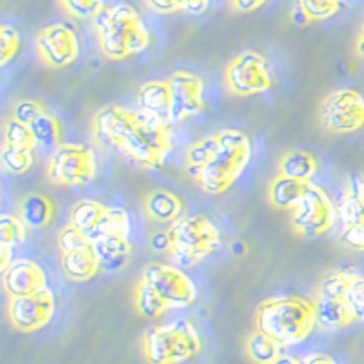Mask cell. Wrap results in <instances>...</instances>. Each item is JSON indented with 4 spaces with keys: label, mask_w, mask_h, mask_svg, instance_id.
<instances>
[{
    "label": "cell",
    "mask_w": 364,
    "mask_h": 364,
    "mask_svg": "<svg viewBox=\"0 0 364 364\" xmlns=\"http://www.w3.org/2000/svg\"><path fill=\"white\" fill-rule=\"evenodd\" d=\"M344 299L350 304L355 321H364V275L357 273L353 281L348 286Z\"/></svg>",
    "instance_id": "cell-36"
},
{
    "label": "cell",
    "mask_w": 364,
    "mask_h": 364,
    "mask_svg": "<svg viewBox=\"0 0 364 364\" xmlns=\"http://www.w3.org/2000/svg\"><path fill=\"white\" fill-rule=\"evenodd\" d=\"M4 144L26 149L37 148V141H35L31 129L15 117H9L4 122Z\"/></svg>",
    "instance_id": "cell-32"
},
{
    "label": "cell",
    "mask_w": 364,
    "mask_h": 364,
    "mask_svg": "<svg viewBox=\"0 0 364 364\" xmlns=\"http://www.w3.org/2000/svg\"><path fill=\"white\" fill-rule=\"evenodd\" d=\"M35 149L15 148V146H2V154H0V162L4 171L11 175H24L28 173L35 164Z\"/></svg>",
    "instance_id": "cell-30"
},
{
    "label": "cell",
    "mask_w": 364,
    "mask_h": 364,
    "mask_svg": "<svg viewBox=\"0 0 364 364\" xmlns=\"http://www.w3.org/2000/svg\"><path fill=\"white\" fill-rule=\"evenodd\" d=\"M343 228L355 226L364 219V178H355L337 204Z\"/></svg>",
    "instance_id": "cell-27"
},
{
    "label": "cell",
    "mask_w": 364,
    "mask_h": 364,
    "mask_svg": "<svg viewBox=\"0 0 364 364\" xmlns=\"http://www.w3.org/2000/svg\"><path fill=\"white\" fill-rule=\"evenodd\" d=\"M343 6V0H297V8L308 22L328 21L337 15Z\"/></svg>",
    "instance_id": "cell-31"
},
{
    "label": "cell",
    "mask_w": 364,
    "mask_h": 364,
    "mask_svg": "<svg viewBox=\"0 0 364 364\" xmlns=\"http://www.w3.org/2000/svg\"><path fill=\"white\" fill-rule=\"evenodd\" d=\"M141 279L154 288L155 294L164 301L168 310L191 306L197 297L193 281L177 264L149 262L142 272Z\"/></svg>",
    "instance_id": "cell-12"
},
{
    "label": "cell",
    "mask_w": 364,
    "mask_h": 364,
    "mask_svg": "<svg viewBox=\"0 0 364 364\" xmlns=\"http://www.w3.org/2000/svg\"><path fill=\"white\" fill-rule=\"evenodd\" d=\"M106 210V204L95 199H80L73 204L70 213V224L79 228L84 235H90V232L95 228L97 220L100 219L102 211Z\"/></svg>",
    "instance_id": "cell-28"
},
{
    "label": "cell",
    "mask_w": 364,
    "mask_h": 364,
    "mask_svg": "<svg viewBox=\"0 0 364 364\" xmlns=\"http://www.w3.org/2000/svg\"><path fill=\"white\" fill-rule=\"evenodd\" d=\"M211 0H182V11L190 13L193 17H199L208 9Z\"/></svg>",
    "instance_id": "cell-40"
},
{
    "label": "cell",
    "mask_w": 364,
    "mask_h": 364,
    "mask_svg": "<svg viewBox=\"0 0 364 364\" xmlns=\"http://www.w3.org/2000/svg\"><path fill=\"white\" fill-rule=\"evenodd\" d=\"M168 255L177 266H195L220 246V232L204 215H182L168 228Z\"/></svg>",
    "instance_id": "cell-5"
},
{
    "label": "cell",
    "mask_w": 364,
    "mask_h": 364,
    "mask_svg": "<svg viewBox=\"0 0 364 364\" xmlns=\"http://www.w3.org/2000/svg\"><path fill=\"white\" fill-rule=\"evenodd\" d=\"M224 82L233 95L252 97L272 90L275 79L264 55L257 51H242L226 66Z\"/></svg>",
    "instance_id": "cell-11"
},
{
    "label": "cell",
    "mask_w": 364,
    "mask_h": 364,
    "mask_svg": "<svg viewBox=\"0 0 364 364\" xmlns=\"http://www.w3.org/2000/svg\"><path fill=\"white\" fill-rule=\"evenodd\" d=\"M253 323L284 346H294L311 336L317 326V315L311 301L295 295H277L259 302Z\"/></svg>",
    "instance_id": "cell-3"
},
{
    "label": "cell",
    "mask_w": 364,
    "mask_h": 364,
    "mask_svg": "<svg viewBox=\"0 0 364 364\" xmlns=\"http://www.w3.org/2000/svg\"><path fill=\"white\" fill-rule=\"evenodd\" d=\"M136 108L146 115L161 120L164 124H173L171 119V91L166 80H149L136 91Z\"/></svg>",
    "instance_id": "cell-18"
},
{
    "label": "cell",
    "mask_w": 364,
    "mask_h": 364,
    "mask_svg": "<svg viewBox=\"0 0 364 364\" xmlns=\"http://www.w3.org/2000/svg\"><path fill=\"white\" fill-rule=\"evenodd\" d=\"M277 171L286 177L299 178V181H311L315 173L318 171V161L310 151H302V149H291L286 151L279 159Z\"/></svg>",
    "instance_id": "cell-25"
},
{
    "label": "cell",
    "mask_w": 364,
    "mask_h": 364,
    "mask_svg": "<svg viewBox=\"0 0 364 364\" xmlns=\"http://www.w3.org/2000/svg\"><path fill=\"white\" fill-rule=\"evenodd\" d=\"M284 348V344L279 343L277 339H273L272 336H268L264 331L257 330V328L246 339V353H248V359L253 360V363H279L282 359Z\"/></svg>",
    "instance_id": "cell-26"
},
{
    "label": "cell",
    "mask_w": 364,
    "mask_h": 364,
    "mask_svg": "<svg viewBox=\"0 0 364 364\" xmlns=\"http://www.w3.org/2000/svg\"><path fill=\"white\" fill-rule=\"evenodd\" d=\"M357 273L348 272V269H336L330 272L326 277L323 279L321 286H318V294L331 295V297H344L348 286L353 281Z\"/></svg>",
    "instance_id": "cell-34"
},
{
    "label": "cell",
    "mask_w": 364,
    "mask_h": 364,
    "mask_svg": "<svg viewBox=\"0 0 364 364\" xmlns=\"http://www.w3.org/2000/svg\"><path fill=\"white\" fill-rule=\"evenodd\" d=\"M308 181H299V178L286 177L279 173L273 178L272 184L268 186V200L273 208L277 210H294L295 204L306 191Z\"/></svg>",
    "instance_id": "cell-22"
},
{
    "label": "cell",
    "mask_w": 364,
    "mask_h": 364,
    "mask_svg": "<svg viewBox=\"0 0 364 364\" xmlns=\"http://www.w3.org/2000/svg\"><path fill=\"white\" fill-rule=\"evenodd\" d=\"M203 348L199 330L191 321H175L149 328L142 337V353L151 364L184 363Z\"/></svg>",
    "instance_id": "cell-6"
},
{
    "label": "cell",
    "mask_w": 364,
    "mask_h": 364,
    "mask_svg": "<svg viewBox=\"0 0 364 364\" xmlns=\"http://www.w3.org/2000/svg\"><path fill=\"white\" fill-rule=\"evenodd\" d=\"M337 219H339L337 204L323 188L310 182L306 191L291 210L290 224L299 235L318 237L330 232Z\"/></svg>",
    "instance_id": "cell-9"
},
{
    "label": "cell",
    "mask_w": 364,
    "mask_h": 364,
    "mask_svg": "<svg viewBox=\"0 0 364 364\" xmlns=\"http://www.w3.org/2000/svg\"><path fill=\"white\" fill-rule=\"evenodd\" d=\"M146 215L155 223L171 224L184 213V203L177 193L170 190H154L144 199Z\"/></svg>",
    "instance_id": "cell-20"
},
{
    "label": "cell",
    "mask_w": 364,
    "mask_h": 364,
    "mask_svg": "<svg viewBox=\"0 0 364 364\" xmlns=\"http://www.w3.org/2000/svg\"><path fill=\"white\" fill-rule=\"evenodd\" d=\"M301 363H304V364H314V363H326V364H331V363H333V359H331L330 355H326V353L314 352V353H310V355H304V357H302Z\"/></svg>",
    "instance_id": "cell-43"
},
{
    "label": "cell",
    "mask_w": 364,
    "mask_h": 364,
    "mask_svg": "<svg viewBox=\"0 0 364 364\" xmlns=\"http://www.w3.org/2000/svg\"><path fill=\"white\" fill-rule=\"evenodd\" d=\"M37 51L48 68L60 70L73 64L80 53V42L70 24L57 22L46 26L37 33Z\"/></svg>",
    "instance_id": "cell-14"
},
{
    "label": "cell",
    "mask_w": 364,
    "mask_h": 364,
    "mask_svg": "<svg viewBox=\"0 0 364 364\" xmlns=\"http://www.w3.org/2000/svg\"><path fill=\"white\" fill-rule=\"evenodd\" d=\"M13 117L22 120L31 129L37 146H42L46 149H55L60 144L63 129H60L57 117L51 115L46 109L44 104L38 102V100H18L15 109H13Z\"/></svg>",
    "instance_id": "cell-16"
},
{
    "label": "cell",
    "mask_w": 364,
    "mask_h": 364,
    "mask_svg": "<svg viewBox=\"0 0 364 364\" xmlns=\"http://www.w3.org/2000/svg\"><path fill=\"white\" fill-rule=\"evenodd\" d=\"M55 310H57V299L48 286L35 294L9 297L8 302L9 323L15 330L24 333L38 331L48 326L53 318Z\"/></svg>",
    "instance_id": "cell-13"
},
{
    "label": "cell",
    "mask_w": 364,
    "mask_h": 364,
    "mask_svg": "<svg viewBox=\"0 0 364 364\" xmlns=\"http://www.w3.org/2000/svg\"><path fill=\"white\" fill-rule=\"evenodd\" d=\"M318 124L324 132L348 135L364 128V95L353 87L331 91L318 104Z\"/></svg>",
    "instance_id": "cell-8"
},
{
    "label": "cell",
    "mask_w": 364,
    "mask_h": 364,
    "mask_svg": "<svg viewBox=\"0 0 364 364\" xmlns=\"http://www.w3.org/2000/svg\"><path fill=\"white\" fill-rule=\"evenodd\" d=\"M355 53L359 55L360 58H364V24L360 28L359 35H357V41H355Z\"/></svg>",
    "instance_id": "cell-44"
},
{
    "label": "cell",
    "mask_w": 364,
    "mask_h": 364,
    "mask_svg": "<svg viewBox=\"0 0 364 364\" xmlns=\"http://www.w3.org/2000/svg\"><path fill=\"white\" fill-rule=\"evenodd\" d=\"M63 8L75 18H95L102 11V0H60Z\"/></svg>",
    "instance_id": "cell-37"
},
{
    "label": "cell",
    "mask_w": 364,
    "mask_h": 364,
    "mask_svg": "<svg viewBox=\"0 0 364 364\" xmlns=\"http://www.w3.org/2000/svg\"><path fill=\"white\" fill-rule=\"evenodd\" d=\"M149 9L162 15H171V13L182 11V0H146Z\"/></svg>",
    "instance_id": "cell-38"
},
{
    "label": "cell",
    "mask_w": 364,
    "mask_h": 364,
    "mask_svg": "<svg viewBox=\"0 0 364 364\" xmlns=\"http://www.w3.org/2000/svg\"><path fill=\"white\" fill-rule=\"evenodd\" d=\"M266 2H268V0H232V6L233 9H237V11L240 13H252L257 11L259 8H262Z\"/></svg>",
    "instance_id": "cell-41"
},
{
    "label": "cell",
    "mask_w": 364,
    "mask_h": 364,
    "mask_svg": "<svg viewBox=\"0 0 364 364\" xmlns=\"http://www.w3.org/2000/svg\"><path fill=\"white\" fill-rule=\"evenodd\" d=\"M129 232H132V219H129L128 211L119 206H106V210L102 211V215L97 220L95 228L91 230L87 239L91 242H95L102 237H128Z\"/></svg>",
    "instance_id": "cell-24"
},
{
    "label": "cell",
    "mask_w": 364,
    "mask_h": 364,
    "mask_svg": "<svg viewBox=\"0 0 364 364\" xmlns=\"http://www.w3.org/2000/svg\"><path fill=\"white\" fill-rule=\"evenodd\" d=\"M18 215L28 224L29 230H41L53 219L55 204L46 195L29 193L18 203Z\"/></svg>",
    "instance_id": "cell-23"
},
{
    "label": "cell",
    "mask_w": 364,
    "mask_h": 364,
    "mask_svg": "<svg viewBox=\"0 0 364 364\" xmlns=\"http://www.w3.org/2000/svg\"><path fill=\"white\" fill-rule=\"evenodd\" d=\"M99 48L106 58L122 60L148 50L149 31L141 13L129 4H115L95 18Z\"/></svg>",
    "instance_id": "cell-4"
},
{
    "label": "cell",
    "mask_w": 364,
    "mask_h": 364,
    "mask_svg": "<svg viewBox=\"0 0 364 364\" xmlns=\"http://www.w3.org/2000/svg\"><path fill=\"white\" fill-rule=\"evenodd\" d=\"M46 175L55 186H87L97 177L95 151L86 144H58L48 162Z\"/></svg>",
    "instance_id": "cell-7"
},
{
    "label": "cell",
    "mask_w": 364,
    "mask_h": 364,
    "mask_svg": "<svg viewBox=\"0 0 364 364\" xmlns=\"http://www.w3.org/2000/svg\"><path fill=\"white\" fill-rule=\"evenodd\" d=\"M315 315H317V326L323 330L333 331L357 323L353 311L344 297H331V295L318 294L314 301Z\"/></svg>",
    "instance_id": "cell-19"
},
{
    "label": "cell",
    "mask_w": 364,
    "mask_h": 364,
    "mask_svg": "<svg viewBox=\"0 0 364 364\" xmlns=\"http://www.w3.org/2000/svg\"><path fill=\"white\" fill-rule=\"evenodd\" d=\"M60 250V268L64 275L75 282H86L100 269L99 253L95 245L73 224H68L57 237Z\"/></svg>",
    "instance_id": "cell-10"
},
{
    "label": "cell",
    "mask_w": 364,
    "mask_h": 364,
    "mask_svg": "<svg viewBox=\"0 0 364 364\" xmlns=\"http://www.w3.org/2000/svg\"><path fill=\"white\" fill-rule=\"evenodd\" d=\"M13 250L15 248L8 245H0V272L8 268L13 262Z\"/></svg>",
    "instance_id": "cell-42"
},
{
    "label": "cell",
    "mask_w": 364,
    "mask_h": 364,
    "mask_svg": "<svg viewBox=\"0 0 364 364\" xmlns=\"http://www.w3.org/2000/svg\"><path fill=\"white\" fill-rule=\"evenodd\" d=\"M28 224L21 215H2L0 219V245H8L17 248L28 237Z\"/></svg>",
    "instance_id": "cell-33"
},
{
    "label": "cell",
    "mask_w": 364,
    "mask_h": 364,
    "mask_svg": "<svg viewBox=\"0 0 364 364\" xmlns=\"http://www.w3.org/2000/svg\"><path fill=\"white\" fill-rule=\"evenodd\" d=\"M149 246H151L154 252L168 253V250H170V235H168V230L166 232H157L149 237Z\"/></svg>",
    "instance_id": "cell-39"
},
{
    "label": "cell",
    "mask_w": 364,
    "mask_h": 364,
    "mask_svg": "<svg viewBox=\"0 0 364 364\" xmlns=\"http://www.w3.org/2000/svg\"><path fill=\"white\" fill-rule=\"evenodd\" d=\"M93 245L99 253L100 268L106 272H119L128 264L129 257H132V245H129L128 237H102V239L95 240Z\"/></svg>",
    "instance_id": "cell-21"
},
{
    "label": "cell",
    "mask_w": 364,
    "mask_h": 364,
    "mask_svg": "<svg viewBox=\"0 0 364 364\" xmlns=\"http://www.w3.org/2000/svg\"><path fill=\"white\" fill-rule=\"evenodd\" d=\"M91 132L99 144L144 170L162 168L173 148L171 124L119 104L99 109L91 120Z\"/></svg>",
    "instance_id": "cell-1"
},
{
    "label": "cell",
    "mask_w": 364,
    "mask_h": 364,
    "mask_svg": "<svg viewBox=\"0 0 364 364\" xmlns=\"http://www.w3.org/2000/svg\"><path fill=\"white\" fill-rule=\"evenodd\" d=\"M2 286L9 297L35 294L48 286L46 272L29 259H13L11 264L2 269Z\"/></svg>",
    "instance_id": "cell-17"
},
{
    "label": "cell",
    "mask_w": 364,
    "mask_h": 364,
    "mask_svg": "<svg viewBox=\"0 0 364 364\" xmlns=\"http://www.w3.org/2000/svg\"><path fill=\"white\" fill-rule=\"evenodd\" d=\"M252 159V141L240 129H220L188 148L186 171L200 190L220 195L245 173Z\"/></svg>",
    "instance_id": "cell-2"
},
{
    "label": "cell",
    "mask_w": 364,
    "mask_h": 364,
    "mask_svg": "<svg viewBox=\"0 0 364 364\" xmlns=\"http://www.w3.org/2000/svg\"><path fill=\"white\" fill-rule=\"evenodd\" d=\"M21 35L13 26L4 24L0 28V64L2 66L15 58V55L21 50Z\"/></svg>",
    "instance_id": "cell-35"
},
{
    "label": "cell",
    "mask_w": 364,
    "mask_h": 364,
    "mask_svg": "<svg viewBox=\"0 0 364 364\" xmlns=\"http://www.w3.org/2000/svg\"><path fill=\"white\" fill-rule=\"evenodd\" d=\"M133 304L135 310L142 315V317L155 318L161 314L168 310L161 297L155 294V290L146 281H139L135 286V294H133Z\"/></svg>",
    "instance_id": "cell-29"
},
{
    "label": "cell",
    "mask_w": 364,
    "mask_h": 364,
    "mask_svg": "<svg viewBox=\"0 0 364 364\" xmlns=\"http://www.w3.org/2000/svg\"><path fill=\"white\" fill-rule=\"evenodd\" d=\"M171 91V119L178 124L204 109V82L190 71H175L168 77Z\"/></svg>",
    "instance_id": "cell-15"
}]
</instances>
